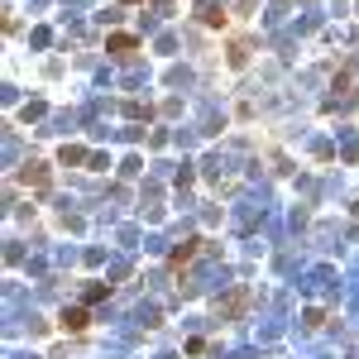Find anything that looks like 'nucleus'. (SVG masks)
<instances>
[{"mask_svg":"<svg viewBox=\"0 0 359 359\" xmlns=\"http://www.w3.org/2000/svg\"><path fill=\"white\" fill-rule=\"evenodd\" d=\"M245 311H249V287H235L225 302H216V316H221V321H230V316H245Z\"/></svg>","mask_w":359,"mask_h":359,"instance_id":"nucleus-1","label":"nucleus"},{"mask_svg":"<svg viewBox=\"0 0 359 359\" xmlns=\"http://www.w3.org/2000/svg\"><path fill=\"white\" fill-rule=\"evenodd\" d=\"M57 326H62V331H72V335H82L86 326H91V311H86V306H67V311L57 316Z\"/></svg>","mask_w":359,"mask_h":359,"instance_id":"nucleus-2","label":"nucleus"},{"mask_svg":"<svg viewBox=\"0 0 359 359\" xmlns=\"http://www.w3.org/2000/svg\"><path fill=\"white\" fill-rule=\"evenodd\" d=\"M201 245H206V240H187L182 249H172V254H168V269H187L196 254H201Z\"/></svg>","mask_w":359,"mask_h":359,"instance_id":"nucleus-3","label":"nucleus"},{"mask_svg":"<svg viewBox=\"0 0 359 359\" xmlns=\"http://www.w3.org/2000/svg\"><path fill=\"white\" fill-rule=\"evenodd\" d=\"M135 48H139L135 34H111V39H106V53H135Z\"/></svg>","mask_w":359,"mask_h":359,"instance_id":"nucleus-4","label":"nucleus"},{"mask_svg":"<svg viewBox=\"0 0 359 359\" xmlns=\"http://www.w3.org/2000/svg\"><path fill=\"white\" fill-rule=\"evenodd\" d=\"M25 182H29V187H39V192H48L53 177H48V168H43V163H29L25 168Z\"/></svg>","mask_w":359,"mask_h":359,"instance_id":"nucleus-5","label":"nucleus"},{"mask_svg":"<svg viewBox=\"0 0 359 359\" xmlns=\"http://www.w3.org/2000/svg\"><path fill=\"white\" fill-rule=\"evenodd\" d=\"M91 154H86L82 144H62V154H57V163H86Z\"/></svg>","mask_w":359,"mask_h":359,"instance_id":"nucleus-6","label":"nucleus"},{"mask_svg":"<svg viewBox=\"0 0 359 359\" xmlns=\"http://www.w3.org/2000/svg\"><path fill=\"white\" fill-rule=\"evenodd\" d=\"M196 15H201V25H211V29H225V10H216V5H201Z\"/></svg>","mask_w":359,"mask_h":359,"instance_id":"nucleus-7","label":"nucleus"},{"mask_svg":"<svg viewBox=\"0 0 359 359\" xmlns=\"http://www.w3.org/2000/svg\"><path fill=\"white\" fill-rule=\"evenodd\" d=\"M106 297H111V283H91V287H86V306H91V302H106Z\"/></svg>","mask_w":359,"mask_h":359,"instance_id":"nucleus-8","label":"nucleus"},{"mask_svg":"<svg viewBox=\"0 0 359 359\" xmlns=\"http://www.w3.org/2000/svg\"><path fill=\"white\" fill-rule=\"evenodd\" d=\"M249 62V43H235V48H230V67H245Z\"/></svg>","mask_w":359,"mask_h":359,"instance_id":"nucleus-9","label":"nucleus"},{"mask_svg":"<svg viewBox=\"0 0 359 359\" xmlns=\"http://www.w3.org/2000/svg\"><path fill=\"white\" fill-rule=\"evenodd\" d=\"M125 5H139V0H125Z\"/></svg>","mask_w":359,"mask_h":359,"instance_id":"nucleus-10","label":"nucleus"}]
</instances>
